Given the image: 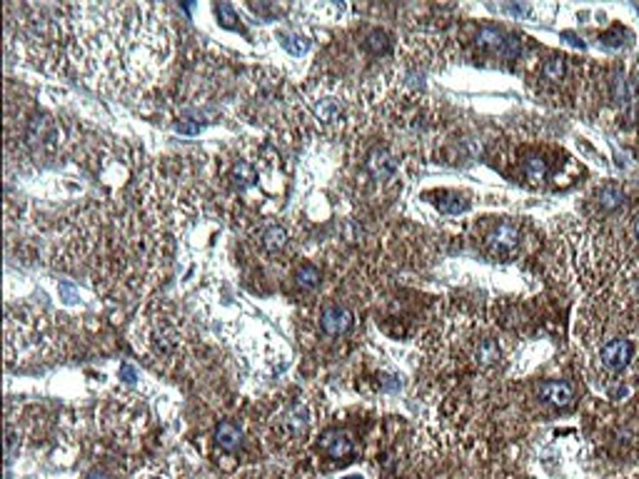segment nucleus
<instances>
[{
	"label": "nucleus",
	"mask_w": 639,
	"mask_h": 479,
	"mask_svg": "<svg viewBox=\"0 0 639 479\" xmlns=\"http://www.w3.org/2000/svg\"><path fill=\"white\" fill-rule=\"evenodd\" d=\"M524 175H527V180H532V183H542V180L547 178V172H549V167H547V160H542V158H537V155H532V158H527L524 160Z\"/></svg>",
	"instance_id": "16"
},
{
	"label": "nucleus",
	"mask_w": 639,
	"mask_h": 479,
	"mask_svg": "<svg viewBox=\"0 0 639 479\" xmlns=\"http://www.w3.org/2000/svg\"><path fill=\"white\" fill-rule=\"evenodd\" d=\"M313 110L322 123H337V120L342 118V105L333 98L313 100Z\"/></svg>",
	"instance_id": "13"
},
{
	"label": "nucleus",
	"mask_w": 639,
	"mask_h": 479,
	"mask_svg": "<svg viewBox=\"0 0 639 479\" xmlns=\"http://www.w3.org/2000/svg\"><path fill=\"white\" fill-rule=\"evenodd\" d=\"M365 45H367V50L380 55V53H387V50H390V40H387V35L382 33V30H372V33L367 35Z\"/></svg>",
	"instance_id": "20"
},
{
	"label": "nucleus",
	"mask_w": 639,
	"mask_h": 479,
	"mask_svg": "<svg viewBox=\"0 0 639 479\" xmlns=\"http://www.w3.org/2000/svg\"><path fill=\"white\" fill-rule=\"evenodd\" d=\"M500 360V347H497L495 340H484L480 347H477V362L482 365H495Z\"/></svg>",
	"instance_id": "19"
},
{
	"label": "nucleus",
	"mask_w": 639,
	"mask_h": 479,
	"mask_svg": "<svg viewBox=\"0 0 639 479\" xmlns=\"http://www.w3.org/2000/svg\"><path fill=\"white\" fill-rule=\"evenodd\" d=\"M435 205H438L440 212H447V215H457V212L467 210V200H462V197L455 195V192H440V195L435 197Z\"/></svg>",
	"instance_id": "14"
},
{
	"label": "nucleus",
	"mask_w": 639,
	"mask_h": 479,
	"mask_svg": "<svg viewBox=\"0 0 639 479\" xmlns=\"http://www.w3.org/2000/svg\"><path fill=\"white\" fill-rule=\"evenodd\" d=\"M632 357H634V345L629 340H622V337L604 342V347L600 349L602 367L609 369V372H622L632 362Z\"/></svg>",
	"instance_id": "3"
},
{
	"label": "nucleus",
	"mask_w": 639,
	"mask_h": 479,
	"mask_svg": "<svg viewBox=\"0 0 639 479\" xmlns=\"http://www.w3.org/2000/svg\"><path fill=\"white\" fill-rule=\"evenodd\" d=\"M295 283L300 289H315L320 285V269L315 265H302L295 275Z\"/></svg>",
	"instance_id": "18"
},
{
	"label": "nucleus",
	"mask_w": 639,
	"mask_h": 479,
	"mask_svg": "<svg viewBox=\"0 0 639 479\" xmlns=\"http://www.w3.org/2000/svg\"><path fill=\"white\" fill-rule=\"evenodd\" d=\"M367 170L377 180H387L397 172V160L387 147H375L370 152V158H367Z\"/></svg>",
	"instance_id": "8"
},
{
	"label": "nucleus",
	"mask_w": 639,
	"mask_h": 479,
	"mask_svg": "<svg viewBox=\"0 0 639 479\" xmlns=\"http://www.w3.org/2000/svg\"><path fill=\"white\" fill-rule=\"evenodd\" d=\"M632 232H634V237H637V240H639V215L632 220Z\"/></svg>",
	"instance_id": "25"
},
{
	"label": "nucleus",
	"mask_w": 639,
	"mask_h": 479,
	"mask_svg": "<svg viewBox=\"0 0 639 479\" xmlns=\"http://www.w3.org/2000/svg\"><path fill=\"white\" fill-rule=\"evenodd\" d=\"M215 442H217L220 449H225V452H235L237 447H240V442H242L240 427H237L235 422H222V425L215 429Z\"/></svg>",
	"instance_id": "10"
},
{
	"label": "nucleus",
	"mask_w": 639,
	"mask_h": 479,
	"mask_svg": "<svg viewBox=\"0 0 639 479\" xmlns=\"http://www.w3.org/2000/svg\"><path fill=\"white\" fill-rule=\"evenodd\" d=\"M517 245H520V230H517V225L512 223H500L492 230V235L487 237V247L492 249V255H512L517 249Z\"/></svg>",
	"instance_id": "4"
},
{
	"label": "nucleus",
	"mask_w": 639,
	"mask_h": 479,
	"mask_svg": "<svg viewBox=\"0 0 639 479\" xmlns=\"http://www.w3.org/2000/svg\"><path fill=\"white\" fill-rule=\"evenodd\" d=\"M145 479H163V477H145Z\"/></svg>",
	"instance_id": "26"
},
{
	"label": "nucleus",
	"mask_w": 639,
	"mask_h": 479,
	"mask_svg": "<svg viewBox=\"0 0 639 479\" xmlns=\"http://www.w3.org/2000/svg\"><path fill=\"white\" fill-rule=\"evenodd\" d=\"M320 325H322V329H325L327 335H342V332H347V329L353 327V315H350V309L333 305V307L322 309Z\"/></svg>",
	"instance_id": "7"
},
{
	"label": "nucleus",
	"mask_w": 639,
	"mask_h": 479,
	"mask_svg": "<svg viewBox=\"0 0 639 479\" xmlns=\"http://www.w3.org/2000/svg\"><path fill=\"white\" fill-rule=\"evenodd\" d=\"M255 180H257V170H255L248 160H240V163L233 165V170H230V183H233L235 190H240V192L248 190V187L255 185Z\"/></svg>",
	"instance_id": "11"
},
{
	"label": "nucleus",
	"mask_w": 639,
	"mask_h": 479,
	"mask_svg": "<svg viewBox=\"0 0 639 479\" xmlns=\"http://www.w3.org/2000/svg\"><path fill=\"white\" fill-rule=\"evenodd\" d=\"M280 43L290 50L293 55H302L307 50V43L302 38H297V35H290V33H282L280 35Z\"/></svg>",
	"instance_id": "21"
},
{
	"label": "nucleus",
	"mask_w": 639,
	"mask_h": 479,
	"mask_svg": "<svg viewBox=\"0 0 639 479\" xmlns=\"http://www.w3.org/2000/svg\"><path fill=\"white\" fill-rule=\"evenodd\" d=\"M540 397L544 402H549V405H555V407H569L574 400V389L567 382L549 380L540 385Z\"/></svg>",
	"instance_id": "9"
},
{
	"label": "nucleus",
	"mask_w": 639,
	"mask_h": 479,
	"mask_svg": "<svg viewBox=\"0 0 639 479\" xmlns=\"http://www.w3.org/2000/svg\"><path fill=\"white\" fill-rule=\"evenodd\" d=\"M477 45L502 55V58H517L522 50V40L512 33H504L500 28H482L477 33Z\"/></svg>",
	"instance_id": "1"
},
{
	"label": "nucleus",
	"mask_w": 639,
	"mask_h": 479,
	"mask_svg": "<svg viewBox=\"0 0 639 479\" xmlns=\"http://www.w3.org/2000/svg\"><path fill=\"white\" fill-rule=\"evenodd\" d=\"M597 203H600V207L607 212L622 210V205H625V192H622L617 185H604V187L597 192Z\"/></svg>",
	"instance_id": "12"
},
{
	"label": "nucleus",
	"mask_w": 639,
	"mask_h": 479,
	"mask_svg": "<svg viewBox=\"0 0 639 479\" xmlns=\"http://www.w3.org/2000/svg\"><path fill=\"white\" fill-rule=\"evenodd\" d=\"M120 372H123V377H125V380H128V382H132V380H135V372H132L130 367H123V369H120Z\"/></svg>",
	"instance_id": "24"
},
{
	"label": "nucleus",
	"mask_w": 639,
	"mask_h": 479,
	"mask_svg": "<svg viewBox=\"0 0 639 479\" xmlns=\"http://www.w3.org/2000/svg\"><path fill=\"white\" fill-rule=\"evenodd\" d=\"M564 72H567V60L562 58V55L549 58L547 63L542 65V75H544V80H549V83H560V80L564 78Z\"/></svg>",
	"instance_id": "15"
},
{
	"label": "nucleus",
	"mask_w": 639,
	"mask_h": 479,
	"mask_svg": "<svg viewBox=\"0 0 639 479\" xmlns=\"http://www.w3.org/2000/svg\"><path fill=\"white\" fill-rule=\"evenodd\" d=\"M285 230H282L280 225H273V227H268L265 230V235H262V245H265V249L268 252H280L282 247H285Z\"/></svg>",
	"instance_id": "17"
},
{
	"label": "nucleus",
	"mask_w": 639,
	"mask_h": 479,
	"mask_svg": "<svg viewBox=\"0 0 639 479\" xmlns=\"http://www.w3.org/2000/svg\"><path fill=\"white\" fill-rule=\"evenodd\" d=\"M320 447H322V452H325L330 460H345V457L353 454V440H350V434L340 432V429H330V432L322 434Z\"/></svg>",
	"instance_id": "6"
},
{
	"label": "nucleus",
	"mask_w": 639,
	"mask_h": 479,
	"mask_svg": "<svg viewBox=\"0 0 639 479\" xmlns=\"http://www.w3.org/2000/svg\"><path fill=\"white\" fill-rule=\"evenodd\" d=\"M307 429H310V412H307V407H302V405L287 407L285 412L280 414V420H277V432H280V437L285 442L305 440Z\"/></svg>",
	"instance_id": "2"
},
{
	"label": "nucleus",
	"mask_w": 639,
	"mask_h": 479,
	"mask_svg": "<svg viewBox=\"0 0 639 479\" xmlns=\"http://www.w3.org/2000/svg\"><path fill=\"white\" fill-rule=\"evenodd\" d=\"M609 92H612L614 105L622 112H632V108L637 105V85H634V80L627 78L625 72H614L612 80H609Z\"/></svg>",
	"instance_id": "5"
},
{
	"label": "nucleus",
	"mask_w": 639,
	"mask_h": 479,
	"mask_svg": "<svg viewBox=\"0 0 639 479\" xmlns=\"http://www.w3.org/2000/svg\"><path fill=\"white\" fill-rule=\"evenodd\" d=\"M602 43H604L607 48H620L622 40H620V30H612V33H604L602 35Z\"/></svg>",
	"instance_id": "22"
},
{
	"label": "nucleus",
	"mask_w": 639,
	"mask_h": 479,
	"mask_svg": "<svg viewBox=\"0 0 639 479\" xmlns=\"http://www.w3.org/2000/svg\"><path fill=\"white\" fill-rule=\"evenodd\" d=\"M85 479H112V477L105 469H92V472L85 474Z\"/></svg>",
	"instance_id": "23"
}]
</instances>
